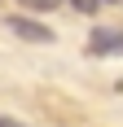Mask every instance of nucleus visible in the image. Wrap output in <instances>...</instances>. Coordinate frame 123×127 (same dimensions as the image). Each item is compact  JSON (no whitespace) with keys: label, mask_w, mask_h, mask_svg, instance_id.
Here are the masks:
<instances>
[{"label":"nucleus","mask_w":123,"mask_h":127,"mask_svg":"<svg viewBox=\"0 0 123 127\" xmlns=\"http://www.w3.org/2000/svg\"><path fill=\"white\" fill-rule=\"evenodd\" d=\"M88 53L92 57H123V31L119 26H97L88 35Z\"/></svg>","instance_id":"nucleus-1"},{"label":"nucleus","mask_w":123,"mask_h":127,"mask_svg":"<svg viewBox=\"0 0 123 127\" xmlns=\"http://www.w3.org/2000/svg\"><path fill=\"white\" fill-rule=\"evenodd\" d=\"M26 4H35V9H53L57 0H26Z\"/></svg>","instance_id":"nucleus-4"},{"label":"nucleus","mask_w":123,"mask_h":127,"mask_svg":"<svg viewBox=\"0 0 123 127\" xmlns=\"http://www.w3.org/2000/svg\"><path fill=\"white\" fill-rule=\"evenodd\" d=\"M9 31L18 39H31V44H53V31L44 22H31V18H9Z\"/></svg>","instance_id":"nucleus-2"},{"label":"nucleus","mask_w":123,"mask_h":127,"mask_svg":"<svg viewBox=\"0 0 123 127\" xmlns=\"http://www.w3.org/2000/svg\"><path fill=\"white\" fill-rule=\"evenodd\" d=\"M0 127H22L18 118H9V114H0Z\"/></svg>","instance_id":"nucleus-5"},{"label":"nucleus","mask_w":123,"mask_h":127,"mask_svg":"<svg viewBox=\"0 0 123 127\" xmlns=\"http://www.w3.org/2000/svg\"><path fill=\"white\" fill-rule=\"evenodd\" d=\"M70 4H75V9H79V13H92V9H97V4H101V0H70Z\"/></svg>","instance_id":"nucleus-3"}]
</instances>
